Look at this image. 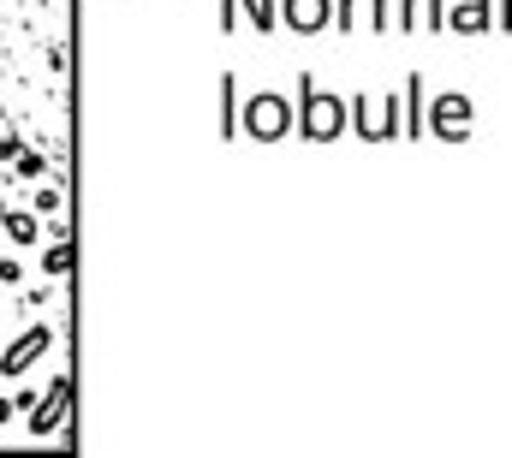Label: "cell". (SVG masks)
Segmentation results:
<instances>
[{
	"label": "cell",
	"instance_id": "cell-1",
	"mask_svg": "<svg viewBox=\"0 0 512 458\" xmlns=\"http://www.w3.org/2000/svg\"><path fill=\"white\" fill-rule=\"evenodd\" d=\"M310 143H340L346 137V102L334 96V90H316V84H304V108L292 119Z\"/></svg>",
	"mask_w": 512,
	"mask_h": 458
},
{
	"label": "cell",
	"instance_id": "cell-2",
	"mask_svg": "<svg viewBox=\"0 0 512 458\" xmlns=\"http://www.w3.org/2000/svg\"><path fill=\"white\" fill-rule=\"evenodd\" d=\"M471 119H477V102L465 90H441L429 102V114H423V131L435 143H471Z\"/></svg>",
	"mask_w": 512,
	"mask_h": 458
},
{
	"label": "cell",
	"instance_id": "cell-3",
	"mask_svg": "<svg viewBox=\"0 0 512 458\" xmlns=\"http://www.w3.org/2000/svg\"><path fill=\"white\" fill-rule=\"evenodd\" d=\"M346 125H358L364 143H399V96L364 90V96L346 108Z\"/></svg>",
	"mask_w": 512,
	"mask_h": 458
},
{
	"label": "cell",
	"instance_id": "cell-4",
	"mask_svg": "<svg viewBox=\"0 0 512 458\" xmlns=\"http://www.w3.org/2000/svg\"><path fill=\"white\" fill-rule=\"evenodd\" d=\"M245 137H251V143H286V137H292V102L274 96V90L251 96V102H245Z\"/></svg>",
	"mask_w": 512,
	"mask_h": 458
},
{
	"label": "cell",
	"instance_id": "cell-5",
	"mask_svg": "<svg viewBox=\"0 0 512 458\" xmlns=\"http://www.w3.org/2000/svg\"><path fill=\"white\" fill-rule=\"evenodd\" d=\"M48 351H54V328H48V322L24 328L18 340L0 351V381H18V375H24V369H36V363H42Z\"/></svg>",
	"mask_w": 512,
	"mask_h": 458
},
{
	"label": "cell",
	"instance_id": "cell-6",
	"mask_svg": "<svg viewBox=\"0 0 512 458\" xmlns=\"http://www.w3.org/2000/svg\"><path fill=\"white\" fill-rule=\"evenodd\" d=\"M274 24L292 36H322L334 24V0H274Z\"/></svg>",
	"mask_w": 512,
	"mask_h": 458
},
{
	"label": "cell",
	"instance_id": "cell-7",
	"mask_svg": "<svg viewBox=\"0 0 512 458\" xmlns=\"http://www.w3.org/2000/svg\"><path fill=\"white\" fill-rule=\"evenodd\" d=\"M66 405H72V375H60V381L30 405V423H24V429H30L36 441H48L54 429H66Z\"/></svg>",
	"mask_w": 512,
	"mask_h": 458
},
{
	"label": "cell",
	"instance_id": "cell-8",
	"mask_svg": "<svg viewBox=\"0 0 512 458\" xmlns=\"http://www.w3.org/2000/svg\"><path fill=\"white\" fill-rule=\"evenodd\" d=\"M441 30H453V36H465V42L489 36V30H495V0H447Z\"/></svg>",
	"mask_w": 512,
	"mask_h": 458
},
{
	"label": "cell",
	"instance_id": "cell-9",
	"mask_svg": "<svg viewBox=\"0 0 512 458\" xmlns=\"http://www.w3.org/2000/svg\"><path fill=\"white\" fill-rule=\"evenodd\" d=\"M0 238L18 244V250L42 244V215H30V209H6V215H0Z\"/></svg>",
	"mask_w": 512,
	"mask_h": 458
},
{
	"label": "cell",
	"instance_id": "cell-10",
	"mask_svg": "<svg viewBox=\"0 0 512 458\" xmlns=\"http://www.w3.org/2000/svg\"><path fill=\"white\" fill-rule=\"evenodd\" d=\"M36 268H42V280H48V286H54V280H66V274H72V238H66V232H54V244H42Z\"/></svg>",
	"mask_w": 512,
	"mask_h": 458
},
{
	"label": "cell",
	"instance_id": "cell-11",
	"mask_svg": "<svg viewBox=\"0 0 512 458\" xmlns=\"http://www.w3.org/2000/svg\"><path fill=\"white\" fill-rule=\"evenodd\" d=\"M447 0H405V36H435Z\"/></svg>",
	"mask_w": 512,
	"mask_h": 458
},
{
	"label": "cell",
	"instance_id": "cell-12",
	"mask_svg": "<svg viewBox=\"0 0 512 458\" xmlns=\"http://www.w3.org/2000/svg\"><path fill=\"white\" fill-rule=\"evenodd\" d=\"M370 18H376V36H405V0H370Z\"/></svg>",
	"mask_w": 512,
	"mask_h": 458
},
{
	"label": "cell",
	"instance_id": "cell-13",
	"mask_svg": "<svg viewBox=\"0 0 512 458\" xmlns=\"http://www.w3.org/2000/svg\"><path fill=\"white\" fill-rule=\"evenodd\" d=\"M221 137H239V78H221Z\"/></svg>",
	"mask_w": 512,
	"mask_h": 458
},
{
	"label": "cell",
	"instance_id": "cell-14",
	"mask_svg": "<svg viewBox=\"0 0 512 458\" xmlns=\"http://www.w3.org/2000/svg\"><path fill=\"white\" fill-rule=\"evenodd\" d=\"M12 173H18V179H42V173H48V155H42V149H18V155H12Z\"/></svg>",
	"mask_w": 512,
	"mask_h": 458
},
{
	"label": "cell",
	"instance_id": "cell-15",
	"mask_svg": "<svg viewBox=\"0 0 512 458\" xmlns=\"http://www.w3.org/2000/svg\"><path fill=\"white\" fill-rule=\"evenodd\" d=\"M66 203H60V191H48V185H36L30 191V215H60Z\"/></svg>",
	"mask_w": 512,
	"mask_h": 458
},
{
	"label": "cell",
	"instance_id": "cell-16",
	"mask_svg": "<svg viewBox=\"0 0 512 458\" xmlns=\"http://www.w3.org/2000/svg\"><path fill=\"white\" fill-rule=\"evenodd\" d=\"M245 12H251V24L262 30V36H268V30H280V24H274V0H245Z\"/></svg>",
	"mask_w": 512,
	"mask_h": 458
},
{
	"label": "cell",
	"instance_id": "cell-17",
	"mask_svg": "<svg viewBox=\"0 0 512 458\" xmlns=\"http://www.w3.org/2000/svg\"><path fill=\"white\" fill-rule=\"evenodd\" d=\"M0 286H24V262L18 256H0Z\"/></svg>",
	"mask_w": 512,
	"mask_h": 458
},
{
	"label": "cell",
	"instance_id": "cell-18",
	"mask_svg": "<svg viewBox=\"0 0 512 458\" xmlns=\"http://www.w3.org/2000/svg\"><path fill=\"white\" fill-rule=\"evenodd\" d=\"M221 36H239V0H221Z\"/></svg>",
	"mask_w": 512,
	"mask_h": 458
},
{
	"label": "cell",
	"instance_id": "cell-19",
	"mask_svg": "<svg viewBox=\"0 0 512 458\" xmlns=\"http://www.w3.org/2000/svg\"><path fill=\"white\" fill-rule=\"evenodd\" d=\"M334 18H340V30H352L358 24V0H334Z\"/></svg>",
	"mask_w": 512,
	"mask_h": 458
},
{
	"label": "cell",
	"instance_id": "cell-20",
	"mask_svg": "<svg viewBox=\"0 0 512 458\" xmlns=\"http://www.w3.org/2000/svg\"><path fill=\"white\" fill-rule=\"evenodd\" d=\"M18 149H24V137H18V131H0V161H12Z\"/></svg>",
	"mask_w": 512,
	"mask_h": 458
},
{
	"label": "cell",
	"instance_id": "cell-21",
	"mask_svg": "<svg viewBox=\"0 0 512 458\" xmlns=\"http://www.w3.org/2000/svg\"><path fill=\"white\" fill-rule=\"evenodd\" d=\"M12 411H18V405H12V399H6V393H0V429H6V423H12Z\"/></svg>",
	"mask_w": 512,
	"mask_h": 458
},
{
	"label": "cell",
	"instance_id": "cell-22",
	"mask_svg": "<svg viewBox=\"0 0 512 458\" xmlns=\"http://www.w3.org/2000/svg\"><path fill=\"white\" fill-rule=\"evenodd\" d=\"M0 215H6V197H0Z\"/></svg>",
	"mask_w": 512,
	"mask_h": 458
}]
</instances>
